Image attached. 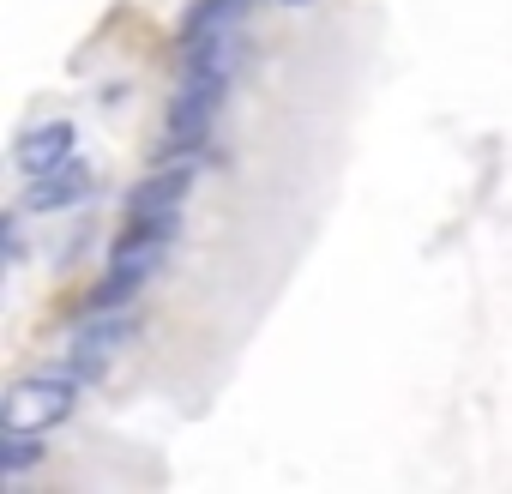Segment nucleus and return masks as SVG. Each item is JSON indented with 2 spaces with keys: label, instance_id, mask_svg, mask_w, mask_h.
I'll return each mask as SVG.
<instances>
[{
  "label": "nucleus",
  "instance_id": "f03ea898",
  "mask_svg": "<svg viewBox=\"0 0 512 494\" xmlns=\"http://www.w3.org/2000/svg\"><path fill=\"white\" fill-rule=\"evenodd\" d=\"M223 97H229L223 79H187V73H181V91H175L169 127H163V157H193V151L205 145V133H211Z\"/></svg>",
  "mask_w": 512,
  "mask_h": 494
},
{
  "label": "nucleus",
  "instance_id": "0eeeda50",
  "mask_svg": "<svg viewBox=\"0 0 512 494\" xmlns=\"http://www.w3.org/2000/svg\"><path fill=\"white\" fill-rule=\"evenodd\" d=\"M43 458V434L37 428H0V476H25L31 464Z\"/></svg>",
  "mask_w": 512,
  "mask_h": 494
},
{
  "label": "nucleus",
  "instance_id": "7ed1b4c3",
  "mask_svg": "<svg viewBox=\"0 0 512 494\" xmlns=\"http://www.w3.org/2000/svg\"><path fill=\"white\" fill-rule=\"evenodd\" d=\"M139 338V314H127V308H103V314H85L79 320V332H73V356H85V362H97V368H109L127 344Z\"/></svg>",
  "mask_w": 512,
  "mask_h": 494
},
{
  "label": "nucleus",
  "instance_id": "39448f33",
  "mask_svg": "<svg viewBox=\"0 0 512 494\" xmlns=\"http://www.w3.org/2000/svg\"><path fill=\"white\" fill-rule=\"evenodd\" d=\"M85 193H91V169H85V157H67L61 169L31 175V187H25V211H67V205H79Z\"/></svg>",
  "mask_w": 512,
  "mask_h": 494
},
{
  "label": "nucleus",
  "instance_id": "20e7f679",
  "mask_svg": "<svg viewBox=\"0 0 512 494\" xmlns=\"http://www.w3.org/2000/svg\"><path fill=\"white\" fill-rule=\"evenodd\" d=\"M187 193H193V163H187V157H163V163L127 193V211H181Z\"/></svg>",
  "mask_w": 512,
  "mask_h": 494
},
{
  "label": "nucleus",
  "instance_id": "423d86ee",
  "mask_svg": "<svg viewBox=\"0 0 512 494\" xmlns=\"http://www.w3.org/2000/svg\"><path fill=\"white\" fill-rule=\"evenodd\" d=\"M13 157H19V175L31 181V175H49V169H61L67 157H73V127L67 121H43V127H31L19 145H13Z\"/></svg>",
  "mask_w": 512,
  "mask_h": 494
},
{
  "label": "nucleus",
  "instance_id": "f257e3e1",
  "mask_svg": "<svg viewBox=\"0 0 512 494\" xmlns=\"http://www.w3.org/2000/svg\"><path fill=\"white\" fill-rule=\"evenodd\" d=\"M73 404H79V386L61 368H49V374H31V380H19L7 392V404H0V428H37V434H49L55 422L73 416Z\"/></svg>",
  "mask_w": 512,
  "mask_h": 494
}]
</instances>
